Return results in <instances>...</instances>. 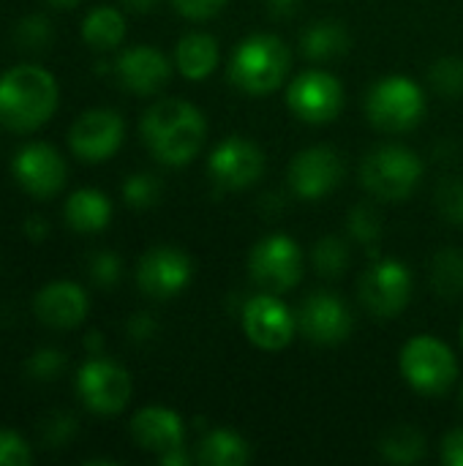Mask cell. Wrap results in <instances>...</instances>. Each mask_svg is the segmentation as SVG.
Returning <instances> with one entry per match:
<instances>
[{
    "label": "cell",
    "mask_w": 463,
    "mask_h": 466,
    "mask_svg": "<svg viewBox=\"0 0 463 466\" xmlns=\"http://www.w3.org/2000/svg\"><path fill=\"white\" fill-rule=\"evenodd\" d=\"M409 298H412V273L398 259H382L371 265L360 281V300L379 319L398 317L407 309Z\"/></svg>",
    "instance_id": "obj_10"
},
{
    "label": "cell",
    "mask_w": 463,
    "mask_h": 466,
    "mask_svg": "<svg viewBox=\"0 0 463 466\" xmlns=\"http://www.w3.org/2000/svg\"><path fill=\"white\" fill-rule=\"evenodd\" d=\"M398 366L407 385L423 396H442L458 380V360L453 350L434 336H415L407 341Z\"/></svg>",
    "instance_id": "obj_4"
},
{
    "label": "cell",
    "mask_w": 463,
    "mask_h": 466,
    "mask_svg": "<svg viewBox=\"0 0 463 466\" xmlns=\"http://www.w3.org/2000/svg\"><path fill=\"white\" fill-rule=\"evenodd\" d=\"M131 377L123 366L90 358L76 377V393L82 396L85 407L98 415H117L131 401Z\"/></svg>",
    "instance_id": "obj_8"
},
{
    "label": "cell",
    "mask_w": 463,
    "mask_h": 466,
    "mask_svg": "<svg viewBox=\"0 0 463 466\" xmlns=\"http://www.w3.org/2000/svg\"><path fill=\"white\" fill-rule=\"evenodd\" d=\"M205 115L180 98L156 101L142 117V137L147 150L166 167H186L205 145Z\"/></svg>",
    "instance_id": "obj_1"
},
{
    "label": "cell",
    "mask_w": 463,
    "mask_h": 466,
    "mask_svg": "<svg viewBox=\"0 0 463 466\" xmlns=\"http://www.w3.org/2000/svg\"><path fill=\"white\" fill-rule=\"evenodd\" d=\"M289 49L276 35H248L240 41L229 60V79L248 96H267L278 90L289 74Z\"/></svg>",
    "instance_id": "obj_3"
},
{
    "label": "cell",
    "mask_w": 463,
    "mask_h": 466,
    "mask_svg": "<svg viewBox=\"0 0 463 466\" xmlns=\"http://www.w3.org/2000/svg\"><path fill=\"white\" fill-rule=\"evenodd\" d=\"M210 177L226 191H243L254 186L265 172V153L246 137H226L207 161Z\"/></svg>",
    "instance_id": "obj_12"
},
{
    "label": "cell",
    "mask_w": 463,
    "mask_h": 466,
    "mask_svg": "<svg viewBox=\"0 0 463 466\" xmlns=\"http://www.w3.org/2000/svg\"><path fill=\"white\" fill-rule=\"evenodd\" d=\"M243 330L254 347L281 352L295 339L297 317L273 292H262L243 306Z\"/></svg>",
    "instance_id": "obj_11"
},
{
    "label": "cell",
    "mask_w": 463,
    "mask_h": 466,
    "mask_svg": "<svg viewBox=\"0 0 463 466\" xmlns=\"http://www.w3.org/2000/svg\"><path fill=\"white\" fill-rule=\"evenodd\" d=\"M360 175H363V186L374 197L407 199L423 177V161L409 147L385 145L366 156Z\"/></svg>",
    "instance_id": "obj_6"
},
{
    "label": "cell",
    "mask_w": 463,
    "mask_h": 466,
    "mask_svg": "<svg viewBox=\"0 0 463 466\" xmlns=\"http://www.w3.org/2000/svg\"><path fill=\"white\" fill-rule=\"evenodd\" d=\"M123 199L134 210H150L161 199V180L150 172H136L123 183Z\"/></svg>",
    "instance_id": "obj_29"
},
{
    "label": "cell",
    "mask_w": 463,
    "mask_h": 466,
    "mask_svg": "<svg viewBox=\"0 0 463 466\" xmlns=\"http://www.w3.org/2000/svg\"><path fill=\"white\" fill-rule=\"evenodd\" d=\"M461 404H463V388H461Z\"/></svg>",
    "instance_id": "obj_47"
},
{
    "label": "cell",
    "mask_w": 463,
    "mask_h": 466,
    "mask_svg": "<svg viewBox=\"0 0 463 466\" xmlns=\"http://www.w3.org/2000/svg\"><path fill=\"white\" fill-rule=\"evenodd\" d=\"M191 259L175 246H156L150 248L136 268V284L147 298L169 300L180 295L191 281Z\"/></svg>",
    "instance_id": "obj_15"
},
{
    "label": "cell",
    "mask_w": 463,
    "mask_h": 466,
    "mask_svg": "<svg viewBox=\"0 0 463 466\" xmlns=\"http://www.w3.org/2000/svg\"><path fill=\"white\" fill-rule=\"evenodd\" d=\"M120 273H123V265H120V257L117 254L98 251V254L90 257V279L98 287H115L120 281Z\"/></svg>",
    "instance_id": "obj_35"
},
{
    "label": "cell",
    "mask_w": 463,
    "mask_h": 466,
    "mask_svg": "<svg viewBox=\"0 0 463 466\" xmlns=\"http://www.w3.org/2000/svg\"><path fill=\"white\" fill-rule=\"evenodd\" d=\"M126 333H128V339L134 341V344H145V341H150L156 333H158V322L150 317V314H134L131 319H128V325H126Z\"/></svg>",
    "instance_id": "obj_39"
},
{
    "label": "cell",
    "mask_w": 463,
    "mask_h": 466,
    "mask_svg": "<svg viewBox=\"0 0 463 466\" xmlns=\"http://www.w3.org/2000/svg\"><path fill=\"white\" fill-rule=\"evenodd\" d=\"M287 104L306 123H330L344 109V87L327 71H303L289 82Z\"/></svg>",
    "instance_id": "obj_9"
},
{
    "label": "cell",
    "mask_w": 463,
    "mask_h": 466,
    "mask_svg": "<svg viewBox=\"0 0 463 466\" xmlns=\"http://www.w3.org/2000/svg\"><path fill=\"white\" fill-rule=\"evenodd\" d=\"M126 3H128L131 8H136V11H147L156 0H126Z\"/></svg>",
    "instance_id": "obj_45"
},
{
    "label": "cell",
    "mask_w": 463,
    "mask_h": 466,
    "mask_svg": "<svg viewBox=\"0 0 463 466\" xmlns=\"http://www.w3.org/2000/svg\"><path fill=\"white\" fill-rule=\"evenodd\" d=\"M14 35H16L19 46H25V49H44V46L52 41V25H49L46 16L30 14V16H25V19L16 25Z\"/></svg>",
    "instance_id": "obj_33"
},
{
    "label": "cell",
    "mask_w": 463,
    "mask_h": 466,
    "mask_svg": "<svg viewBox=\"0 0 463 466\" xmlns=\"http://www.w3.org/2000/svg\"><path fill=\"white\" fill-rule=\"evenodd\" d=\"M442 459L448 466H463V429H456L445 437Z\"/></svg>",
    "instance_id": "obj_40"
},
{
    "label": "cell",
    "mask_w": 463,
    "mask_h": 466,
    "mask_svg": "<svg viewBox=\"0 0 463 466\" xmlns=\"http://www.w3.org/2000/svg\"><path fill=\"white\" fill-rule=\"evenodd\" d=\"M423 112L426 96L409 76H385L366 98V115L382 131H409L423 120Z\"/></svg>",
    "instance_id": "obj_5"
},
{
    "label": "cell",
    "mask_w": 463,
    "mask_h": 466,
    "mask_svg": "<svg viewBox=\"0 0 463 466\" xmlns=\"http://www.w3.org/2000/svg\"><path fill=\"white\" fill-rule=\"evenodd\" d=\"M300 3H303V0H267V8H270L273 16L287 19V16H292V14L300 8Z\"/></svg>",
    "instance_id": "obj_41"
},
{
    "label": "cell",
    "mask_w": 463,
    "mask_h": 466,
    "mask_svg": "<svg viewBox=\"0 0 463 466\" xmlns=\"http://www.w3.org/2000/svg\"><path fill=\"white\" fill-rule=\"evenodd\" d=\"M74 434H76V420L68 412H55L52 418L44 420V429H41L46 448H63Z\"/></svg>",
    "instance_id": "obj_36"
},
{
    "label": "cell",
    "mask_w": 463,
    "mask_h": 466,
    "mask_svg": "<svg viewBox=\"0 0 463 466\" xmlns=\"http://www.w3.org/2000/svg\"><path fill=\"white\" fill-rule=\"evenodd\" d=\"M25 232H27L30 240H44L46 232H49V227H46V221H44L41 216H30V218L25 221Z\"/></svg>",
    "instance_id": "obj_42"
},
{
    "label": "cell",
    "mask_w": 463,
    "mask_h": 466,
    "mask_svg": "<svg viewBox=\"0 0 463 466\" xmlns=\"http://www.w3.org/2000/svg\"><path fill=\"white\" fill-rule=\"evenodd\" d=\"M196 461L207 466H243L251 461V448L240 434L229 429H216L199 442Z\"/></svg>",
    "instance_id": "obj_24"
},
{
    "label": "cell",
    "mask_w": 463,
    "mask_h": 466,
    "mask_svg": "<svg viewBox=\"0 0 463 466\" xmlns=\"http://www.w3.org/2000/svg\"><path fill=\"white\" fill-rule=\"evenodd\" d=\"M30 445L19 434L0 429V466H25L30 464Z\"/></svg>",
    "instance_id": "obj_37"
},
{
    "label": "cell",
    "mask_w": 463,
    "mask_h": 466,
    "mask_svg": "<svg viewBox=\"0 0 463 466\" xmlns=\"http://www.w3.org/2000/svg\"><path fill=\"white\" fill-rule=\"evenodd\" d=\"M311 259H314V268H317L319 276H325V279H338V276H344V270L349 268V259H352V257H349V246H347L341 238L327 235V238H322V240L314 246Z\"/></svg>",
    "instance_id": "obj_28"
},
{
    "label": "cell",
    "mask_w": 463,
    "mask_h": 466,
    "mask_svg": "<svg viewBox=\"0 0 463 466\" xmlns=\"http://www.w3.org/2000/svg\"><path fill=\"white\" fill-rule=\"evenodd\" d=\"M11 172L27 194L41 197V199L55 197L65 186V175H68L63 156L46 142H30L19 147V153L14 156Z\"/></svg>",
    "instance_id": "obj_16"
},
{
    "label": "cell",
    "mask_w": 463,
    "mask_h": 466,
    "mask_svg": "<svg viewBox=\"0 0 463 466\" xmlns=\"http://www.w3.org/2000/svg\"><path fill=\"white\" fill-rule=\"evenodd\" d=\"M49 5H55V8H71V5H76V3H82V0H46Z\"/></svg>",
    "instance_id": "obj_46"
},
{
    "label": "cell",
    "mask_w": 463,
    "mask_h": 466,
    "mask_svg": "<svg viewBox=\"0 0 463 466\" xmlns=\"http://www.w3.org/2000/svg\"><path fill=\"white\" fill-rule=\"evenodd\" d=\"M126 123L115 109H87L79 115L68 131V145L82 161L98 164L117 153L123 145Z\"/></svg>",
    "instance_id": "obj_13"
},
{
    "label": "cell",
    "mask_w": 463,
    "mask_h": 466,
    "mask_svg": "<svg viewBox=\"0 0 463 466\" xmlns=\"http://www.w3.org/2000/svg\"><path fill=\"white\" fill-rule=\"evenodd\" d=\"M65 369V355L52 350V347H44L38 352H33L25 363V371L30 380L35 382H52L60 371Z\"/></svg>",
    "instance_id": "obj_32"
},
{
    "label": "cell",
    "mask_w": 463,
    "mask_h": 466,
    "mask_svg": "<svg viewBox=\"0 0 463 466\" xmlns=\"http://www.w3.org/2000/svg\"><path fill=\"white\" fill-rule=\"evenodd\" d=\"M248 270L257 287H262L265 292L281 295L300 284L303 251L289 235H267L254 246Z\"/></svg>",
    "instance_id": "obj_7"
},
{
    "label": "cell",
    "mask_w": 463,
    "mask_h": 466,
    "mask_svg": "<svg viewBox=\"0 0 463 466\" xmlns=\"http://www.w3.org/2000/svg\"><path fill=\"white\" fill-rule=\"evenodd\" d=\"M461 341H463V325H461Z\"/></svg>",
    "instance_id": "obj_48"
},
{
    "label": "cell",
    "mask_w": 463,
    "mask_h": 466,
    "mask_svg": "<svg viewBox=\"0 0 463 466\" xmlns=\"http://www.w3.org/2000/svg\"><path fill=\"white\" fill-rule=\"evenodd\" d=\"M352 328L355 322L349 309L330 292H314L297 311V330L319 347H336L347 341Z\"/></svg>",
    "instance_id": "obj_17"
},
{
    "label": "cell",
    "mask_w": 463,
    "mask_h": 466,
    "mask_svg": "<svg viewBox=\"0 0 463 466\" xmlns=\"http://www.w3.org/2000/svg\"><path fill=\"white\" fill-rule=\"evenodd\" d=\"M344 180V158L327 145L300 150L289 164V186L300 199H322Z\"/></svg>",
    "instance_id": "obj_14"
},
{
    "label": "cell",
    "mask_w": 463,
    "mask_h": 466,
    "mask_svg": "<svg viewBox=\"0 0 463 466\" xmlns=\"http://www.w3.org/2000/svg\"><path fill=\"white\" fill-rule=\"evenodd\" d=\"M379 453L390 464H418L426 456V437L415 426H393L379 440Z\"/></svg>",
    "instance_id": "obj_26"
},
{
    "label": "cell",
    "mask_w": 463,
    "mask_h": 466,
    "mask_svg": "<svg viewBox=\"0 0 463 466\" xmlns=\"http://www.w3.org/2000/svg\"><path fill=\"white\" fill-rule=\"evenodd\" d=\"M35 317L49 325V328H76L85 322L90 300L85 295V289L74 281H52L46 287H41V292L33 300Z\"/></svg>",
    "instance_id": "obj_19"
},
{
    "label": "cell",
    "mask_w": 463,
    "mask_h": 466,
    "mask_svg": "<svg viewBox=\"0 0 463 466\" xmlns=\"http://www.w3.org/2000/svg\"><path fill=\"white\" fill-rule=\"evenodd\" d=\"M349 44H352L349 30L341 22H336V19H319V22H314L303 33V38H300L303 55L308 60H319V63L336 60V57L347 55Z\"/></svg>",
    "instance_id": "obj_23"
},
{
    "label": "cell",
    "mask_w": 463,
    "mask_h": 466,
    "mask_svg": "<svg viewBox=\"0 0 463 466\" xmlns=\"http://www.w3.org/2000/svg\"><path fill=\"white\" fill-rule=\"evenodd\" d=\"M218 41L207 33H188L177 41L175 46V63H177V71L191 79V82H202L207 79L216 66H218Z\"/></svg>",
    "instance_id": "obj_21"
},
{
    "label": "cell",
    "mask_w": 463,
    "mask_h": 466,
    "mask_svg": "<svg viewBox=\"0 0 463 466\" xmlns=\"http://www.w3.org/2000/svg\"><path fill=\"white\" fill-rule=\"evenodd\" d=\"M115 71H117L123 87L131 90V93H139V96L158 93L172 76V66L164 57V52L156 49V46H145V44L126 49L117 57Z\"/></svg>",
    "instance_id": "obj_18"
},
{
    "label": "cell",
    "mask_w": 463,
    "mask_h": 466,
    "mask_svg": "<svg viewBox=\"0 0 463 466\" xmlns=\"http://www.w3.org/2000/svg\"><path fill=\"white\" fill-rule=\"evenodd\" d=\"M131 437L142 451L164 456L169 451L183 448L186 426L183 418L166 407H145L131 420Z\"/></svg>",
    "instance_id": "obj_20"
},
{
    "label": "cell",
    "mask_w": 463,
    "mask_h": 466,
    "mask_svg": "<svg viewBox=\"0 0 463 466\" xmlns=\"http://www.w3.org/2000/svg\"><path fill=\"white\" fill-rule=\"evenodd\" d=\"M57 109L55 76L35 66L19 63L0 74V126L11 131L41 128Z\"/></svg>",
    "instance_id": "obj_2"
},
{
    "label": "cell",
    "mask_w": 463,
    "mask_h": 466,
    "mask_svg": "<svg viewBox=\"0 0 463 466\" xmlns=\"http://www.w3.org/2000/svg\"><path fill=\"white\" fill-rule=\"evenodd\" d=\"M437 208L439 213L453 221V224H463V180L461 177H448L439 183L437 188Z\"/></svg>",
    "instance_id": "obj_34"
},
{
    "label": "cell",
    "mask_w": 463,
    "mask_h": 466,
    "mask_svg": "<svg viewBox=\"0 0 463 466\" xmlns=\"http://www.w3.org/2000/svg\"><path fill=\"white\" fill-rule=\"evenodd\" d=\"M158 461L164 466H186L191 461V456L183 451V448H177V451H169V453H164V456H158Z\"/></svg>",
    "instance_id": "obj_43"
},
{
    "label": "cell",
    "mask_w": 463,
    "mask_h": 466,
    "mask_svg": "<svg viewBox=\"0 0 463 466\" xmlns=\"http://www.w3.org/2000/svg\"><path fill=\"white\" fill-rule=\"evenodd\" d=\"M126 35V19L112 5L93 8L82 22V38L93 49H115Z\"/></svg>",
    "instance_id": "obj_25"
},
{
    "label": "cell",
    "mask_w": 463,
    "mask_h": 466,
    "mask_svg": "<svg viewBox=\"0 0 463 466\" xmlns=\"http://www.w3.org/2000/svg\"><path fill=\"white\" fill-rule=\"evenodd\" d=\"M172 3L177 14H183L186 19H210L226 5V0H172Z\"/></svg>",
    "instance_id": "obj_38"
},
{
    "label": "cell",
    "mask_w": 463,
    "mask_h": 466,
    "mask_svg": "<svg viewBox=\"0 0 463 466\" xmlns=\"http://www.w3.org/2000/svg\"><path fill=\"white\" fill-rule=\"evenodd\" d=\"M85 347L90 350V355H98V352H101V347H104L101 333H90V336H87V341H85Z\"/></svg>",
    "instance_id": "obj_44"
},
{
    "label": "cell",
    "mask_w": 463,
    "mask_h": 466,
    "mask_svg": "<svg viewBox=\"0 0 463 466\" xmlns=\"http://www.w3.org/2000/svg\"><path fill=\"white\" fill-rule=\"evenodd\" d=\"M112 221V202L96 188H79L65 202V224L79 235H96Z\"/></svg>",
    "instance_id": "obj_22"
},
{
    "label": "cell",
    "mask_w": 463,
    "mask_h": 466,
    "mask_svg": "<svg viewBox=\"0 0 463 466\" xmlns=\"http://www.w3.org/2000/svg\"><path fill=\"white\" fill-rule=\"evenodd\" d=\"M349 232L357 243L363 246H374L382 238V216L374 205L360 202L357 208L349 210Z\"/></svg>",
    "instance_id": "obj_30"
},
{
    "label": "cell",
    "mask_w": 463,
    "mask_h": 466,
    "mask_svg": "<svg viewBox=\"0 0 463 466\" xmlns=\"http://www.w3.org/2000/svg\"><path fill=\"white\" fill-rule=\"evenodd\" d=\"M431 85L445 98L463 96V60L461 57H442L431 66Z\"/></svg>",
    "instance_id": "obj_31"
},
{
    "label": "cell",
    "mask_w": 463,
    "mask_h": 466,
    "mask_svg": "<svg viewBox=\"0 0 463 466\" xmlns=\"http://www.w3.org/2000/svg\"><path fill=\"white\" fill-rule=\"evenodd\" d=\"M431 287L439 298L453 300L463 295V254L456 248H442L431 262Z\"/></svg>",
    "instance_id": "obj_27"
}]
</instances>
